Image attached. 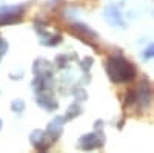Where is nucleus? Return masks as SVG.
Returning <instances> with one entry per match:
<instances>
[{"label":"nucleus","instance_id":"f257e3e1","mask_svg":"<svg viewBox=\"0 0 154 153\" xmlns=\"http://www.w3.org/2000/svg\"><path fill=\"white\" fill-rule=\"evenodd\" d=\"M106 73L112 82L123 84V82H130L134 79L136 70L126 59L120 56H112L106 60Z\"/></svg>","mask_w":154,"mask_h":153},{"label":"nucleus","instance_id":"f03ea898","mask_svg":"<svg viewBox=\"0 0 154 153\" xmlns=\"http://www.w3.org/2000/svg\"><path fill=\"white\" fill-rule=\"evenodd\" d=\"M103 142H105V136L100 132H96V133H88V135L82 136L80 142H79V147L83 148V150H93V148L102 147Z\"/></svg>","mask_w":154,"mask_h":153},{"label":"nucleus","instance_id":"7ed1b4c3","mask_svg":"<svg viewBox=\"0 0 154 153\" xmlns=\"http://www.w3.org/2000/svg\"><path fill=\"white\" fill-rule=\"evenodd\" d=\"M22 6H2L0 8V25L14 23L20 19Z\"/></svg>","mask_w":154,"mask_h":153},{"label":"nucleus","instance_id":"20e7f679","mask_svg":"<svg viewBox=\"0 0 154 153\" xmlns=\"http://www.w3.org/2000/svg\"><path fill=\"white\" fill-rule=\"evenodd\" d=\"M63 122H65V118L57 116V118H54L53 121L48 124V127H46V135L51 138V141H56V139L60 136Z\"/></svg>","mask_w":154,"mask_h":153},{"label":"nucleus","instance_id":"39448f33","mask_svg":"<svg viewBox=\"0 0 154 153\" xmlns=\"http://www.w3.org/2000/svg\"><path fill=\"white\" fill-rule=\"evenodd\" d=\"M31 142L37 150H45L48 148V142H46V133L42 130H35L31 133Z\"/></svg>","mask_w":154,"mask_h":153},{"label":"nucleus","instance_id":"423d86ee","mask_svg":"<svg viewBox=\"0 0 154 153\" xmlns=\"http://www.w3.org/2000/svg\"><path fill=\"white\" fill-rule=\"evenodd\" d=\"M106 19L111 25H116V27H125V23L122 20V14L120 11L116 8V6H109L106 11Z\"/></svg>","mask_w":154,"mask_h":153},{"label":"nucleus","instance_id":"0eeeda50","mask_svg":"<svg viewBox=\"0 0 154 153\" xmlns=\"http://www.w3.org/2000/svg\"><path fill=\"white\" fill-rule=\"evenodd\" d=\"M37 100H38V104H40L42 107H45L46 110H54V108L57 107L56 100H54L53 97L46 96V91H45L43 94H42V93H37Z\"/></svg>","mask_w":154,"mask_h":153},{"label":"nucleus","instance_id":"6e6552de","mask_svg":"<svg viewBox=\"0 0 154 153\" xmlns=\"http://www.w3.org/2000/svg\"><path fill=\"white\" fill-rule=\"evenodd\" d=\"M11 108L14 110L16 113H22V111L25 110V104H23V100H19V99H16L14 102H12Z\"/></svg>","mask_w":154,"mask_h":153},{"label":"nucleus","instance_id":"1a4fd4ad","mask_svg":"<svg viewBox=\"0 0 154 153\" xmlns=\"http://www.w3.org/2000/svg\"><path fill=\"white\" fill-rule=\"evenodd\" d=\"M74 30H79V31H82V33H86L88 36H91V37H96V34H94L91 30H88V27H86V25H82V23H75V25H74Z\"/></svg>","mask_w":154,"mask_h":153},{"label":"nucleus","instance_id":"9d476101","mask_svg":"<svg viewBox=\"0 0 154 153\" xmlns=\"http://www.w3.org/2000/svg\"><path fill=\"white\" fill-rule=\"evenodd\" d=\"M143 57L145 59H149V57H154V45H151L145 53H143Z\"/></svg>","mask_w":154,"mask_h":153},{"label":"nucleus","instance_id":"9b49d317","mask_svg":"<svg viewBox=\"0 0 154 153\" xmlns=\"http://www.w3.org/2000/svg\"><path fill=\"white\" fill-rule=\"evenodd\" d=\"M0 129H2V119H0Z\"/></svg>","mask_w":154,"mask_h":153}]
</instances>
